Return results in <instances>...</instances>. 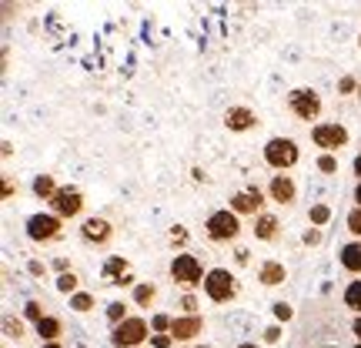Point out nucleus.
Listing matches in <instances>:
<instances>
[{
  "label": "nucleus",
  "instance_id": "obj_21",
  "mask_svg": "<svg viewBox=\"0 0 361 348\" xmlns=\"http://www.w3.org/2000/svg\"><path fill=\"white\" fill-rule=\"evenodd\" d=\"M30 191H34V198H37V201H47V205H51L54 194L61 191V184H57V178H54V174H37V178L30 181Z\"/></svg>",
  "mask_w": 361,
  "mask_h": 348
},
{
  "label": "nucleus",
  "instance_id": "obj_39",
  "mask_svg": "<svg viewBox=\"0 0 361 348\" xmlns=\"http://www.w3.org/2000/svg\"><path fill=\"white\" fill-rule=\"evenodd\" d=\"M147 345H151V348H174L178 342H174L171 335H151V342H147Z\"/></svg>",
  "mask_w": 361,
  "mask_h": 348
},
{
  "label": "nucleus",
  "instance_id": "obj_50",
  "mask_svg": "<svg viewBox=\"0 0 361 348\" xmlns=\"http://www.w3.org/2000/svg\"><path fill=\"white\" fill-rule=\"evenodd\" d=\"M351 348H361V342H355V345H351Z\"/></svg>",
  "mask_w": 361,
  "mask_h": 348
},
{
  "label": "nucleus",
  "instance_id": "obj_1",
  "mask_svg": "<svg viewBox=\"0 0 361 348\" xmlns=\"http://www.w3.org/2000/svg\"><path fill=\"white\" fill-rule=\"evenodd\" d=\"M168 275H171V282H174V288H180V292H197V288H204L207 268L197 255L184 251V255H174V258H171Z\"/></svg>",
  "mask_w": 361,
  "mask_h": 348
},
{
  "label": "nucleus",
  "instance_id": "obj_15",
  "mask_svg": "<svg viewBox=\"0 0 361 348\" xmlns=\"http://www.w3.org/2000/svg\"><path fill=\"white\" fill-rule=\"evenodd\" d=\"M251 232H255V238H258L261 245H278V241H281V218L271 215V211H264V215L255 218Z\"/></svg>",
  "mask_w": 361,
  "mask_h": 348
},
{
  "label": "nucleus",
  "instance_id": "obj_41",
  "mask_svg": "<svg viewBox=\"0 0 361 348\" xmlns=\"http://www.w3.org/2000/svg\"><path fill=\"white\" fill-rule=\"evenodd\" d=\"M51 268L57 271V275H67V271H74V268H71V258H54Z\"/></svg>",
  "mask_w": 361,
  "mask_h": 348
},
{
  "label": "nucleus",
  "instance_id": "obj_25",
  "mask_svg": "<svg viewBox=\"0 0 361 348\" xmlns=\"http://www.w3.org/2000/svg\"><path fill=\"white\" fill-rule=\"evenodd\" d=\"M67 305H71V311H78V315H87V311L97 308V295H94V292H84V288H80L78 295L67 298Z\"/></svg>",
  "mask_w": 361,
  "mask_h": 348
},
{
  "label": "nucleus",
  "instance_id": "obj_30",
  "mask_svg": "<svg viewBox=\"0 0 361 348\" xmlns=\"http://www.w3.org/2000/svg\"><path fill=\"white\" fill-rule=\"evenodd\" d=\"M171 325H174V315H168V311H154L151 315V332L154 335H171Z\"/></svg>",
  "mask_w": 361,
  "mask_h": 348
},
{
  "label": "nucleus",
  "instance_id": "obj_19",
  "mask_svg": "<svg viewBox=\"0 0 361 348\" xmlns=\"http://www.w3.org/2000/svg\"><path fill=\"white\" fill-rule=\"evenodd\" d=\"M34 335L40 338V345H47V342H61V338H64V318L47 315V318H44V322L34 328Z\"/></svg>",
  "mask_w": 361,
  "mask_h": 348
},
{
  "label": "nucleus",
  "instance_id": "obj_4",
  "mask_svg": "<svg viewBox=\"0 0 361 348\" xmlns=\"http://www.w3.org/2000/svg\"><path fill=\"white\" fill-rule=\"evenodd\" d=\"M201 292H204V298L211 305H231L241 295V284H238V275L231 268H207Z\"/></svg>",
  "mask_w": 361,
  "mask_h": 348
},
{
  "label": "nucleus",
  "instance_id": "obj_47",
  "mask_svg": "<svg viewBox=\"0 0 361 348\" xmlns=\"http://www.w3.org/2000/svg\"><path fill=\"white\" fill-rule=\"evenodd\" d=\"M234 348H264V345H261V342H238Z\"/></svg>",
  "mask_w": 361,
  "mask_h": 348
},
{
  "label": "nucleus",
  "instance_id": "obj_5",
  "mask_svg": "<svg viewBox=\"0 0 361 348\" xmlns=\"http://www.w3.org/2000/svg\"><path fill=\"white\" fill-rule=\"evenodd\" d=\"M64 224L67 221H61L54 211H34V215L24 221V232L34 245H57V241L64 238Z\"/></svg>",
  "mask_w": 361,
  "mask_h": 348
},
{
  "label": "nucleus",
  "instance_id": "obj_27",
  "mask_svg": "<svg viewBox=\"0 0 361 348\" xmlns=\"http://www.w3.org/2000/svg\"><path fill=\"white\" fill-rule=\"evenodd\" d=\"M54 288H57V292H61L64 298L78 295V292H80V275H78V271H67V275H57V282H54Z\"/></svg>",
  "mask_w": 361,
  "mask_h": 348
},
{
  "label": "nucleus",
  "instance_id": "obj_33",
  "mask_svg": "<svg viewBox=\"0 0 361 348\" xmlns=\"http://www.w3.org/2000/svg\"><path fill=\"white\" fill-rule=\"evenodd\" d=\"M345 228H348V234L355 241H361V208L351 205V211L345 215Z\"/></svg>",
  "mask_w": 361,
  "mask_h": 348
},
{
  "label": "nucleus",
  "instance_id": "obj_35",
  "mask_svg": "<svg viewBox=\"0 0 361 348\" xmlns=\"http://www.w3.org/2000/svg\"><path fill=\"white\" fill-rule=\"evenodd\" d=\"M361 90V80L355 74H345V78H338V94L341 97H351V94H358Z\"/></svg>",
  "mask_w": 361,
  "mask_h": 348
},
{
  "label": "nucleus",
  "instance_id": "obj_2",
  "mask_svg": "<svg viewBox=\"0 0 361 348\" xmlns=\"http://www.w3.org/2000/svg\"><path fill=\"white\" fill-rule=\"evenodd\" d=\"M241 232H245V224L231 208H218L204 218V238L211 245H234L241 238Z\"/></svg>",
  "mask_w": 361,
  "mask_h": 348
},
{
  "label": "nucleus",
  "instance_id": "obj_49",
  "mask_svg": "<svg viewBox=\"0 0 361 348\" xmlns=\"http://www.w3.org/2000/svg\"><path fill=\"white\" fill-rule=\"evenodd\" d=\"M191 348H211V345H204V342H197V345H191Z\"/></svg>",
  "mask_w": 361,
  "mask_h": 348
},
{
  "label": "nucleus",
  "instance_id": "obj_17",
  "mask_svg": "<svg viewBox=\"0 0 361 348\" xmlns=\"http://www.w3.org/2000/svg\"><path fill=\"white\" fill-rule=\"evenodd\" d=\"M338 265L348 271L351 278H361V241L351 238L348 245H341V251H338Z\"/></svg>",
  "mask_w": 361,
  "mask_h": 348
},
{
  "label": "nucleus",
  "instance_id": "obj_37",
  "mask_svg": "<svg viewBox=\"0 0 361 348\" xmlns=\"http://www.w3.org/2000/svg\"><path fill=\"white\" fill-rule=\"evenodd\" d=\"M322 241H324L322 228H311V224H308V228H305V234H301V245H305V248H318Z\"/></svg>",
  "mask_w": 361,
  "mask_h": 348
},
{
  "label": "nucleus",
  "instance_id": "obj_36",
  "mask_svg": "<svg viewBox=\"0 0 361 348\" xmlns=\"http://www.w3.org/2000/svg\"><path fill=\"white\" fill-rule=\"evenodd\" d=\"M284 338V325H278V322H271L264 332H261V345H278Z\"/></svg>",
  "mask_w": 361,
  "mask_h": 348
},
{
  "label": "nucleus",
  "instance_id": "obj_6",
  "mask_svg": "<svg viewBox=\"0 0 361 348\" xmlns=\"http://www.w3.org/2000/svg\"><path fill=\"white\" fill-rule=\"evenodd\" d=\"M284 107H288V114L298 117V121H305V124H318V117L324 111V101L322 94L314 88H291L288 90V97H284Z\"/></svg>",
  "mask_w": 361,
  "mask_h": 348
},
{
  "label": "nucleus",
  "instance_id": "obj_10",
  "mask_svg": "<svg viewBox=\"0 0 361 348\" xmlns=\"http://www.w3.org/2000/svg\"><path fill=\"white\" fill-rule=\"evenodd\" d=\"M84 208H87V198H84V191L74 188V184H61V191L54 194V201H51V211L61 221L80 218V215H84Z\"/></svg>",
  "mask_w": 361,
  "mask_h": 348
},
{
  "label": "nucleus",
  "instance_id": "obj_40",
  "mask_svg": "<svg viewBox=\"0 0 361 348\" xmlns=\"http://www.w3.org/2000/svg\"><path fill=\"white\" fill-rule=\"evenodd\" d=\"M13 194H17V181L11 174H4V201H11Z\"/></svg>",
  "mask_w": 361,
  "mask_h": 348
},
{
  "label": "nucleus",
  "instance_id": "obj_18",
  "mask_svg": "<svg viewBox=\"0 0 361 348\" xmlns=\"http://www.w3.org/2000/svg\"><path fill=\"white\" fill-rule=\"evenodd\" d=\"M124 275H130V261L124 255H107L104 258V268H101V278L107 284H117Z\"/></svg>",
  "mask_w": 361,
  "mask_h": 348
},
{
  "label": "nucleus",
  "instance_id": "obj_51",
  "mask_svg": "<svg viewBox=\"0 0 361 348\" xmlns=\"http://www.w3.org/2000/svg\"><path fill=\"white\" fill-rule=\"evenodd\" d=\"M358 47H361V30H358Z\"/></svg>",
  "mask_w": 361,
  "mask_h": 348
},
{
  "label": "nucleus",
  "instance_id": "obj_20",
  "mask_svg": "<svg viewBox=\"0 0 361 348\" xmlns=\"http://www.w3.org/2000/svg\"><path fill=\"white\" fill-rule=\"evenodd\" d=\"M157 295H161V292H157L154 282H137V288L130 292V305H134V308H154Z\"/></svg>",
  "mask_w": 361,
  "mask_h": 348
},
{
  "label": "nucleus",
  "instance_id": "obj_23",
  "mask_svg": "<svg viewBox=\"0 0 361 348\" xmlns=\"http://www.w3.org/2000/svg\"><path fill=\"white\" fill-rule=\"evenodd\" d=\"M168 245L174 255H184L188 245H191V232H188V224H171L168 228Z\"/></svg>",
  "mask_w": 361,
  "mask_h": 348
},
{
  "label": "nucleus",
  "instance_id": "obj_14",
  "mask_svg": "<svg viewBox=\"0 0 361 348\" xmlns=\"http://www.w3.org/2000/svg\"><path fill=\"white\" fill-rule=\"evenodd\" d=\"M268 201H274L278 208H295L298 201V181L291 174H271L268 181Z\"/></svg>",
  "mask_w": 361,
  "mask_h": 348
},
{
  "label": "nucleus",
  "instance_id": "obj_12",
  "mask_svg": "<svg viewBox=\"0 0 361 348\" xmlns=\"http://www.w3.org/2000/svg\"><path fill=\"white\" fill-rule=\"evenodd\" d=\"M204 315H174V325H171V338L178 345H197V335H204Z\"/></svg>",
  "mask_w": 361,
  "mask_h": 348
},
{
  "label": "nucleus",
  "instance_id": "obj_42",
  "mask_svg": "<svg viewBox=\"0 0 361 348\" xmlns=\"http://www.w3.org/2000/svg\"><path fill=\"white\" fill-rule=\"evenodd\" d=\"M191 181H197V184H207V171L201 168V164H194V168H191Z\"/></svg>",
  "mask_w": 361,
  "mask_h": 348
},
{
  "label": "nucleus",
  "instance_id": "obj_29",
  "mask_svg": "<svg viewBox=\"0 0 361 348\" xmlns=\"http://www.w3.org/2000/svg\"><path fill=\"white\" fill-rule=\"evenodd\" d=\"M4 335L13 338V342H24V338H27L24 318H17V315H7V318H4Z\"/></svg>",
  "mask_w": 361,
  "mask_h": 348
},
{
  "label": "nucleus",
  "instance_id": "obj_9",
  "mask_svg": "<svg viewBox=\"0 0 361 348\" xmlns=\"http://www.w3.org/2000/svg\"><path fill=\"white\" fill-rule=\"evenodd\" d=\"M264 205H268V191L258 184H247L245 191H234L231 201H228V208L238 218H258V215H264Z\"/></svg>",
  "mask_w": 361,
  "mask_h": 348
},
{
  "label": "nucleus",
  "instance_id": "obj_44",
  "mask_svg": "<svg viewBox=\"0 0 361 348\" xmlns=\"http://www.w3.org/2000/svg\"><path fill=\"white\" fill-rule=\"evenodd\" d=\"M351 174H355V181H361V151L351 157Z\"/></svg>",
  "mask_w": 361,
  "mask_h": 348
},
{
  "label": "nucleus",
  "instance_id": "obj_31",
  "mask_svg": "<svg viewBox=\"0 0 361 348\" xmlns=\"http://www.w3.org/2000/svg\"><path fill=\"white\" fill-rule=\"evenodd\" d=\"M271 315H274L278 325L295 322V305H291V301H274V305H271Z\"/></svg>",
  "mask_w": 361,
  "mask_h": 348
},
{
  "label": "nucleus",
  "instance_id": "obj_13",
  "mask_svg": "<svg viewBox=\"0 0 361 348\" xmlns=\"http://www.w3.org/2000/svg\"><path fill=\"white\" fill-rule=\"evenodd\" d=\"M221 124L231 131V134H247V131L258 128V111L247 107V104H231L224 111V117H221Z\"/></svg>",
  "mask_w": 361,
  "mask_h": 348
},
{
  "label": "nucleus",
  "instance_id": "obj_26",
  "mask_svg": "<svg viewBox=\"0 0 361 348\" xmlns=\"http://www.w3.org/2000/svg\"><path fill=\"white\" fill-rule=\"evenodd\" d=\"M331 218H335V211H331V205H324V201H318V205L308 208V224L311 228H324Z\"/></svg>",
  "mask_w": 361,
  "mask_h": 348
},
{
  "label": "nucleus",
  "instance_id": "obj_32",
  "mask_svg": "<svg viewBox=\"0 0 361 348\" xmlns=\"http://www.w3.org/2000/svg\"><path fill=\"white\" fill-rule=\"evenodd\" d=\"M180 315H201V298L197 292H180Z\"/></svg>",
  "mask_w": 361,
  "mask_h": 348
},
{
  "label": "nucleus",
  "instance_id": "obj_28",
  "mask_svg": "<svg viewBox=\"0 0 361 348\" xmlns=\"http://www.w3.org/2000/svg\"><path fill=\"white\" fill-rule=\"evenodd\" d=\"M47 315H51V311H47V305H44V301H37V298H30V301L24 305V322H30L34 328H37Z\"/></svg>",
  "mask_w": 361,
  "mask_h": 348
},
{
  "label": "nucleus",
  "instance_id": "obj_24",
  "mask_svg": "<svg viewBox=\"0 0 361 348\" xmlns=\"http://www.w3.org/2000/svg\"><path fill=\"white\" fill-rule=\"evenodd\" d=\"M341 301H345V308H348L351 315H361V278H351V282L345 284Z\"/></svg>",
  "mask_w": 361,
  "mask_h": 348
},
{
  "label": "nucleus",
  "instance_id": "obj_22",
  "mask_svg": "<svg viewBox=\"0 0 361 348\" xmlns=\"http://www.w3.org/2000/svg\"><path fill=\"white\" fill-rule=\"evenodd\" d=\"M134 305L130 301H124V298H114V301H107V308H104V318H107V325L111 328H117L121 322H128L130 315H134Z\"/></svg>",
  "mask_w": 361,
  "mask_h": 348
},
{
  "label": "nucleus",
  "instance_id": "obj_11",
  "mask_svg": "<svg viewBox=\"0 0 361 348\" xmlns=\"http://www.w3.org/2000/svg\"><path fill=\"white\" fill-rule=\"evenodd\" d=\"M80 241L87 248H111L114 241V224L104 218V215H90V218L80 221Z\"/></svg>",
  "mask_w": 361,
  "mask_h": 348
},
{
  "label": "nucleus",
  "instance_id": "obj_3",
  "mask_svg": "<svg viewBox=\"0 0 361 348\" xmlns=\"http://www.w3.org/2000/svg\"><path fill=\"white\" fill-rule=\"evenodd\" d=\"M261 157H264V164H268L271 171L288 174V171H291L298 161H301V148H298L295 138L274 134V138H268V141H264V148H261Z\"/></svg>",
  "mask_w": 361,
  "mask_h": 348
},
{
  "label": "nucleus",
  "instance_id": "obj_43",
  "mask_svg": "<svg viewBox=\"0 0 361 348\" xmlns=\"http://www.w3.org/2000/svg\"><path fill=\"white\" fill-rule=\"evenodd\" d=\"M234 261H238V265H247V261H251V251H247V248H234Z\"/></svg>",
  "mask_w": 361,
  "mask_h": 348
},
{
  "label": "nucleus",
  "instance_id": "obj_16",
  "mask_svg": "<svg viewBox=\"0 0 361 348\" xmlns=\"http://www.w3.org/2000/svg\"><path fill=\"white\" fill-rule=\"evenodd\" d=\"M258 282L264 284V288H281V284L288 282V268H284V261L264 258L258 265Z\"/></svg>",
  "mask_w": 361,
  "mask_h": 348
},
{
  "label": "nucleus",
  "instance_id": "obj_7",
  "mask_svg": "<svg viewBox=\"0 0 361 348\" xmlns=\"http://www.w3.org/2000/svg\"><path fill=\"white\" fill-rule=\"evenodd\" d=\"M351 131L341 121H318L311 124V144L322 151V155H341V148H348Z\"/></svg>",
  "mask_w": 361,
  "mask_h": 348
},
{
  "label": "nucleus",
  "instance_id": "obj_8",
  "mask_svg": "<svg viewBox=\"0 0 361 348\" xmlns=\"http://www.w3.org/2000/svg\"><path fill=\"white\" fill-rule=\"evenodd\" d=\"M151 322L144 315H130L128 322H121L117 328H111V345L114 348H144L151 342Z\"/></svg>",
  "mask_w": 361,
  "mask_h": 348
},
{
  "label": "nucleus",
  "instance_id": "obj_48",
  "mask_svg": "<svg viewBox=\"0 0 361 348\" xmlns=\"http://www.w3.org/2000/svg\"><path fill=\"white\" fill-rule=\"evenodd\" d=\"M40 348H64V342H47V345H40Z\"/></svg>",
  "mask_w": 361,
  "mask_h": 348
},
{
  "label": "nucleus",
  "instance_id": "obj_38",
  "mask_svg": "<svg viewBox=\"0 0 361 348\" xmlns=\"http://www.w3.org/2000/svg\"><path fill=\"white\" fill-rule=\"evenodd\" d=\"M27 275H30V278H44V275H47V265L40 258H30L27 261Z\"/></svg>",
  "mask_w": 361,
  "mask_h": 348
},
{
  "label": "nucleus",
  "instance_id": "obj_34",
  "mask_svg": "<svg viewBox=\"0 0 361 348\" xmlns=\"http://www.w3.org/2000/svg\"><path fill=\"white\" fill-rule=\"evenodd\" d=\"M314 168L322 171L324 178L338 174V155H318V157H314Z\"/></svg>",
  "mask_w": 361,
  "mask_h": 348
},
{
  "label": "nucleus",
  "instance_id": "obj_46",
  "mask_svg": "<svg viewBox=\"0 0 361 348\" xmlns=\"http://www.w3.org/2000/svg\"><path fill=\"white\" fill-rule=\"evenodd\" d=\"M351 201H355V208H361V181H355V191H351Z\"/></svg>",
  "mask_w": 361,
  "mask_h": 348
},
{
  "label": "nucleus",
  "instance_id": "obj_45",
  "mask_svg": "<svg viewBox=\"0 0 361 348\" xmlns=\"http://www.w3.org/2000/svg\"><path fill=\"white\" fill-rule=\"evenodd\" d=\"M351 335H355V342H361V315L351 318Z\"/></svg>",
  "mask_w": 361,
  "mask_h": 348
}]
</instances>
